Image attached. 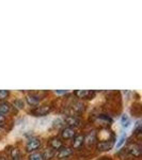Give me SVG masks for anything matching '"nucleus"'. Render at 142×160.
<instances>
[{"instance_id": "nucleus-1", "label": "nucleus", "mask_w": 142, "mask_h": 160, "mask_svg": "<svg viewBox=\"0 0 142 160\" xmlns=\"http://www.w3.org/2000/svg\"><path fill=\"white\" fill-rule=\"evenodd\" d=\"M51 111L50 106H40L37 107L35 109L31 110V114H33L34 117H45Z\"/></svg>"}, {"instance_id": "nucleus-2", "label": "nucleus", "mask_w": 142, "mask_h": 160, "mask_svg": "<svg viewBox=\"0 0 142 160\" xmlns=\"http://www.w3.org/2000/svg\"><path fill=\"white\" fill-rule=\"evenodd\" d=\"M113 144L114 142L113 140H106V141H100L97 143V149L100 152H106V151H110L113 148Z\"/></svg>"}, {"instance_id": "nucleus-3", "label": "nucleus", "mask_w": 142, "mask_h": 160, "mask_svg": "<svg viewBox=\"0 0 142 160\" xmlns=\"http://www.w3.org/2000/svg\"><path fill=\"white\" fill-rule=\"evenodd\" d=\"M41 146V140L37 138H33L31 140L28 141L27 145H26V149L27 152H34L35 149H38Z\"/></svg>"}, {"instance_id": "nucleus-4", "label": "nucleus", "mask_w": 142, "mask_h": 160, "mask_svg": "<svg viewBox=\"0 0 142 160\" xmlns=\"http://www.w3.org/2000/svg\"><path fill=\"white\" fill-rule=\"evenodd\" d=\"M64 123H65L68 127L73 128L80 124V120L77 117H75V115H68V117L64 118Z\"/></svg>"}, {"instance_id": "nucleus-5", "label": "nucleus", "mask_w": 142, "mask_h": 160, "mask_svg": "<svg viewBox=\"0 0 142 160\" xmlns=\"http://www.w3.org/2000/svg\"><path fill=\"white\" fill-rule=\"evenodd\" d=\"M75 95L78 98H91L94 96V92L90 90H77L75 91Z\"/></svg>"}, {"instance_id": "nucleus-6", "label": "nucleus", "mask_w": 142, "mask_h": 160, "mask_svg": "<svg viewBox=\"0 0 142 160\" xmlns=\"http://www.w3.org/2000/svg\"><path fill=\"white\" fill-rule=\"evenodd\" d=\"M73 154V149L69 148H59V152L58 154H57V157L58 158H68V156H71V155Z\"/></svg>"}, {"instance_id": "nucleus-7", "label": "nucleus", "mask_w": 142, "mask_h": 160, "mask_svg": "<svg viewBox=\"0 0 142 160\" xmlns=\"http://www.w3.org/2000/svg\"><path fill=\"white\" fill-rule=\"evenodd\" d=\"M61 137L63 139H72V138H74L75 137V130H74V128H71V127H65V128H63L61 131Z\"/></svg>"}, {"instance_id": "nucleus-8", "label": "nucleus", "mask_w": 142, "mask_h": 160, "mask_svg": "<svg viewBox=\"0 0 142 160\" xmlns=\"http://www.w3.org/2000/svg\"><path fill=\"white\" fill-rule=\"evenodd\" d=\"M128 152H129L131 155H134V156L138 157V156H140L141 148H140V146H139L138 144L134 143V144H130V145L128 146Z\"/></svg>"}, {"instance_id": "nucleus-9", "label": "nucleus", "mask_w": 142, "mask_h": 160, "mask_svg": "<svg viewBox=\"0 0 142 160\" xmlns=\"http://www.w3.org/2000/svg\"><path fill=\"white\" fill-rule=\"evenodd\" d=\"M49 145H50V148L53 149H59L62 148V141L60 138H53L51 140L49 141Z\"/></svg>"}, {"instance_id": "nucleus-10", "label": "nucleus", "mask_w": 142, "mask_h": 160, "mask_svg": "<svg viewBox=\"0 0 142 160\" xmlns=\"http://www.w3.org/2000/svg\"><path fill=\"white\" fill-rule=\"evenodd\" d=\"M84 136H81V135L76 136L74 138V141H73V148H79L82 144H84Z\"/></svg>"}, {"instance_id": "nucleus-11", "label": "nucleus", "mask_w": 142, "mask_h": 160, "mask_svg": "<svg viewBox=\"0 0 142 160\" xmlns=\"http://www.w3.org/2000/svg\"><path fill=\"white\" fill-rule=\"evenodd\" d=\"M40 100H41L40 96H37V95H34V94H31V95H28L27 96V102L32 106L38 105Z\"/></svg>"}, {"instance_id": "nucleus-12", "label": "nucleus", "mask_w": 142, "mask_h": 160, "mask_svg": "<svg viewBox=\"0 0 142 160\" xmlns=\"http://www.w3.org/2000/svg\"><path fill=\"white\" fill-rule=\"evenodd\" d=\"M42 156L44 160H49L55 156V152H53V148H46L44 151V153L42 154Z\"/></svg>"}, {"instance_id": "nucleus-13", "label": "nucleus", "mask_w": 142, "mask_h": 160, "mask_svg": "<svg viewBox=\"0 0 142 160\" xmlns=\"http://www.w3.org/2000/svg\"><path fill=\"white\" fill-rule=\"evenodd\" d=\"M11 109V105L9 102H2L0 104V113L1 114H7L8 112Z\"/></svg>"}, {"instance_id": "nucleus-14", "label": "nucleus", "mask_w": 142, "mask_h": 160, "mask_svg": "<svg viewBox=\"0 0 142 160\" xmlns=\"http://www.w3.org/2000/svg\"><path fill=\"white\" fill-rule=\"evenodd\" d=\"M121 124H122L123 127H128L130 124V120L128 118L127 114H123L122 118H121Z\"/></svg>"}, {"instance_id": "nucleus-15", "label": "nucleus", "mask_w": 142, "mask_h": 160, "mask_svg": "<svg viewBox=\"0 0 142 160\" xmlns=\"http://www.w3.org/2000/svg\"><path fill=\"white\" fill-rule=\"evenodd\" d=\"M125 140H126V135L125 133H123V135H121L120 138L118 139V142H117V144H115V148H122V145L125 143Z\"/></svg>"}, {"instance_id": "nucleus-16", "label": "nucleus", "mask_w": 142, "mask_h": 160, "mask_svg": "<svg viewBox=\"0 0 142 160\" xmlns=\"http://www.w3.org/2000/svg\"><path fill=\"white\" fill-rule=\"evenodd\" d=\"M95 139H96V137H95V133L94 132H92V137H91V133L90 135H88L86 138H84V143L86 142L87 144H90V143H94V141H95Z\"/></svg>"}, {"instance_id": "nucleus-17", "label": "nucleus", "mask_w": 142, "mask_h": 160, "mask_svg": "<svg viewBox=\"0 0 142 160\" xmlns=\"http://www.w3.org/2000/svg\"><path fill=\"white\" fill-rule=\"evenodd\" d=\"M11 157L13 160H18L19 157H20V152L19 149L17 148H13L12 152H11Z\"/></svg>"}, {"instance_id": "nucleus-18", "label": "nucleus", "mask_w": 142, "mask_h": 160, "mask_svg": "<svg viewBox=\"0 0 142 160\" xmlns=\"http://www.w3.org/2000/svg\"><path fill=\"white\" fill-rule=\"evenodd\" d=\"M29 160H44L41 153H32L29 156Z\"/></svg>"}, {"instance_id": "nucleus-19", "label": "nucleus", "mask_w": 142, "mask_h": 160, "mask_svg": "<svg viewBox=\"0 0 142 160\" xmlns=\"http://www.w3.org/2000/svg\"><path fill=\"white\" fill-rule=\"evenodd\" d=\"M10 92L7 91V90H0V100L6 99L8 96H9Z\"/></svg>"}, {"instance_id": "nucleus-20", "label": "nucleus", "mask_w": 142, "mask_h": 160, "mask_svg": "<svg viewBox=\"0 0 142 160\" xmlns=\"http://www.w3.org/2000/svg\"><path fill=\"white\" fill-rule=\"evenodd\" d=\"M14 105L16 106L18 109H20V108L24 107V102H23L22 99H17V100H15V102H14Z\"/></svg>"}, {"instance_id": "nucleus-21", "label": "nucleus", "mask_w": 142, "mask_h": 160, "mask_svg": "<svg viewBox=\"0 0 142 160\" xmlns=\"http://www.w3.org/2000/svg\"><path fill=\"white\" fill-rule=\"evenodd\" d=\"M56 94H65V93H68L66 90H62V91H59V90H56L55 91Z\"/></svg>"}, {"instance_id": "nucleus-22", "label": "nucleus", "mask_w": 142, "mask_h": 160, "mask_svg": "<svg viewBox=\"0 0 142 160\" xmlns=\"http://www.w3.org/2000/svg\"><path fill=\"white\" fill-rule=\"evenodd\" d=\"M3 121H4V115L0 113V123H2Z\"/></svg>"}]
</instances>
